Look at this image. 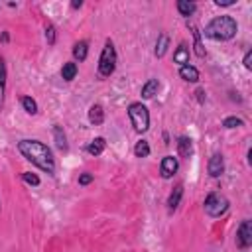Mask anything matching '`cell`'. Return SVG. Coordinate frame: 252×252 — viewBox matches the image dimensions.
I'll return each mask as SVG.
<instances>
[{
    "instance_id": "cell-1",
    "label": "cell",
    "mask_w": 252,
    "mask_h": 252,
    "mask_svg": "<svg viewBox=\"0 0 252 252\" xmlns=\"http://www.w3.org/2000/svg\"><path fill=\"white\" fill-rule=\"evenodd\" d=\"M16 148L22 154V158L28 159L32 165L39 167L47 175H55V158H53V152L49 150V146H45L39 140L24 138L16 144Z\"/></svg>"
},
{
    "instance_id": "cell-2",
    "label": "cell",
    "mask_w": 252,
    "mask_h": 252,
    "mask_svg": "<svg viewBox=\"0 0 252 252\" xmlns=\"http://www.w3.org/2000/svg\"><path fill=\"white\" fill-rule=\"evenodd\" d=\"M236 32H238V24L232 16H215L201 33L213 41H228L236 35Z\"/></svg>"
},
{
    "instance_id": "cell-3",
    "label": "cell",
    "mask_w": 252,
    "mask_h": 252,
    "mask_svg": "<svg viewBox=\"0 0 252 252\" xmlns=\"http://www.w3.org/2000/svg\"><path fill=\"white\" fill-rule=\"evenodd\" d=\"M116 63H118L116 47H114L112 39H106V41H104V47H102V51H100V57H98V65H96L98 77H102V79L110 77V75L116 71Z\"/></svg>"
},
{
    "instance_id": "cell-4",
    "label": "cell",
    "mask_w": 252,
    "mask_h": 252,
    "mask_svg": "<svg viewBox=\"0 0 252 252\" xmlns=\"http://www.w3.org/2000/svg\"><path fill=\"white\" fill-rule=\"evenodd\" d=\"M128 118L132 122V128L138 134H144L150 130V110L144 102H130L128 104Z\"/></svg>"
},
{
    "instance_id": "cell-5",
    "label": "cell",
    "mask_w": 252,
    "mask_h": 252,
    "mask_svg": "<svg viewBox=\"0 0 252 252\" xmlns=\"http://www.w3.org/2000/svg\"><path fill=\"white\" fill-rule=\"evenodd\" d=\"M228 207H230L228 199H226L224 195H220V193H209V195L205 197V203H203V209H205V213H207L211 219L222 217V215L228 211Z\"/></svg>"
},
{
    "instance_id": "cell-6",
    "label": "cell",
    "mask_w": 252,
    "mask_h": 252,
    "mask_svg": "<svg viewBox=\"0 0 252 252\" xmlns=\"http://www.w3.org/2000/svg\"><path fill=\"white\" fill-rule=\"evenodd\" d=\"M236 246L240 250H246L252 246V220L244 219L236 228Z\"/></svg>"
},
{
    "instance_id": "cell-7",
    "label": "cell",
    "mask_w": 252,
    "mask_h": 252,
    "mask_svg": "<svg viewBox=\"0 0 252 252\" xmlns=\"http://www.w3.org/2000/svg\"><path fill=\"white\" fill-rule=\"evenodd\" d=\"M179 169V159L175 156H163L159 163V175L163 179H171Z\"/></svg>"
},
{
    "instance_id": "cell-8",
    "label": "cell",
    "mask_w": 252,
    "mask_h": 252,
    "mask_svg": "<svg viewBox=\"0 0 252 252\" xmlns=\"http://www.w3.org/2000/svg\"><path fill=\"white\" fill-rule=\"evenodd\" d=\"M207 171H209V175L211 177H220L222 173H224V158H222V154H213L211 158H209V163H207Z\"/></svg>"
},
{
    "instance_id": "cell-9",
    "label": "cell",
    "mask_w": 252,
    "mask_h": 252,
    "mask_svg": "<svg viewBox=\"0 0 252 252\" xmlns=\"http://www.w3.org/2000/svg\"><path fill=\"white\" fill-rule=\"evenodd\" d=\"M181 197H183V183H177L175 187H173V191L169 193V197H167V213L169 215H173L177 209H179V203H181Z\"/></svg>"
},
{
    "instance_id": "cell-10",
    "label": "cell",
    "mask_w": 252,
    "mask_h": 252,
    "mask_svg": "<svg viewBox=\"0 0 252 252\" xmlns=\"http://www.w3.org/2000/svg\"><path fill=\"white\" fill-rule=\"evenodd\" d=\"M175 144H177V154H179V158L189 159V158L193 156V140H191L189 136H179Z\"/></svg>"
},
{
    "instance_id": "cell-11",
    "label": "cell",
    "mask_w": 252,
    "mask_h": 252,
    "mask_svg": "<svg viewBox=\"0 0 252 252\" xmlns=\"http://www.w3.org/2000/svg\"><path fill=\"white\" fill-rule=\"evenodd\" d=\"M189 30H191V35H193V51H195V55L197 57H205L207 55V51H205V45H203V41H201V30L195 26V24H189Z\"/></svg>"
},
{
    "instance_id": "cell-12",
    "label": "cell",
    "mask_w": 252,
    "mask_h": 252,
    "mask_svg": "<svg viewBox=\"0 0 252 252\" xmlns=\"http://www.w3.org/2000/svg\"><path fill=\"white\" fill-rule=\"evenodd\" d=\"M158 91H159V81H158V79H148V81L142 85L140 94H142L144 100H150V98H154V96L158 94Z\"/></svg>"
},
{
    "instance_id": "cell-13",
    "label": "cell",
    "mask_w": 252,
    "mask_h": 252,
    "mask_svg": "<svg viewBox=\"0 0 252 252\" xmlns=\"http://www.w3.org/2000/svg\"><path fill=\"white\" fill-rule=\"evenodd\" d=\"M53 140H55V146L59 152H67L69 144H67V134H65L63 126H59V124L53 126Z\"/></svg>"
},
{
    "instance_id": "cell-14",
    "label": "cell",
    "mask_w": 252,
    "mask_h": 252,
    "mask_svg": "<svg viewBox=\"0 0 252 252\" xmlns=\"http://www.w3.org/2000/svg\"><path fill=\"white\" fill-rule=\"evenodd\" d=\"M89 122L93 126H100L104 122V108H102V104H93L89 108Z\"/></svg>"
},
{
    "instance_id": "cell-15",
    "label": "cell",
    "mask_w": 252,
    "mask_h": 252,
    "mask_svg": "<svg viewBox=\"0 0 252 252\" xmlns=\"http://www.w3.org/2000/svg\"><path fill=\"white\" fill-rule=\"evenodd\" d=\"M175 8H177L179 16H183V18H191L197 12V4L195 2H189V0H177Z\"/></svg>"
},
{
    "instance_id": "cell-16",
    "label": "cell",
    "mask_w": 252,
    "mask_h": 252,
    "mask_svg": "<svg viewBox=\"0 0 252 252\" xmlns=\"http://www.w3.org/2000/svg\"><path fill=\"white\" fill-rule=\"evenodd\" d=\"M167 47H169V35L167 33H159L158 39H156V47H154V55L159 59L167 53Z\"/></svg>"
},
{
    "instance_id": "cell-17",
    "label": "cell",
    "mask_w": 252,
    "mask_h": 252,
    "mask_svg": "<svg viewBox=\"0 0 252 252\" xmlns=\"http://www.w3.org/2000/svg\"><path fill=\"white\" fill-rule=\"evenodd\" d=\"M87 55H89V41H87V39L77 41V43L73 45V57H75V61L83 63V61L87 59Z\"/></svg>"
},
{
    "instance_id": "cell-18",
    "label": "cell",
    "mask_w": 252,
    "mask_h": 252,
    "mask_svg": "<svg viewBox=\"0 0 252 252\" xmlns=\"http://www.w3.org/2000/svg\"><path fill=\"white\" fill-rule=\"evenodd\" d=\"M173 61L179 67L189 65V47H187V43H179V47L173 51Z\"/></svg>"
},
{
    "instance_id": "cell-19",
    "label": "cell",
    "mask_w": 252,
    "mask_h": 252,
    "mask_svg": "<svg viewBox=\"0 0 252 252\" xmlns=\"http://www.w3.org/2000/svg\"><path fill=\"white\" fill-rule=\"evenodd\" d=\"M179 77L187 83H197L199 81V69L193 65H183V67H179Z\"/></svg>"
},
{
    "instance_id": "cell-20",
    "label": "cell",
    "mask_w": 252,
    "mask_h": 252,
    "mask_svg": "<svg viewBox=\"0 0 252 252\" xmlns=\"http://www.w3.org/2000/svg\"><path fill=\"white\" fill-rule=\"evenodd\" d=\"M104 148H106V140L102 138V136H98V138H94V140H91L89 142V146H87V154H91V156H100L102 152H104Z\"/></svg>"
},
{
    "instance_id": "cell-21",
    "label": "cell",
    "mask_w": 252,
    "mask_h": 252,
    "mask_svg": "<svg viewBox=\"0 0 252 252\" xmlns=\"http://www.w3.org/2000/svg\"><path fill=\"white\" fill-rule=\"evenodd\" d=\"M6 79H8V71H6V61L0 55V110L4 106V94H6Z\"/></svg>"
},
{
    "instance_id": "cell-22",
    "label": "cell",
    "mask_w": 252,
    "mask_h": 252,
    "mask_svg": "<svg viewBox=\"0 0 252 252\" xmlns=\"http://www.w3.org/2000/svg\"><path fill=\"white\" fill-rule=\"evenodd\" d=\"M77 73H79V67H77L75 61L63 63V67H61V79H63V81H73V79L77 77Z\"/></svg>"
},
{
    "instance_id": "cell-23",
    "label": "cell",
    "mask_w": 252,
    "mask_h": 252,
    "mask_svg": "<svg viewBox=\"0 0 252 252\" xmlns=\"http://www.w3.org/2000/svg\"><path fill=\"white\" fill-rule=\"evenodd\" d=\"M150 144L146 142V140H138L136 142V146H134V156L136 158H148L150 156Z\"/></svg>"
},
{
    "instance_id": "cell-24",
    "label": "cell",
    "mask_w": 252,
    "mask_h": 252,
    "mask_svg": "<svg viewBox=\"0 0 252 252\" xmlns=\"http://www.w3.org/2000/svg\"><path fill=\"white\" fill-rule=\"evenodd\" d=\"M22 108L28 112V114H37V102L32 98V96H22Z\"/></svg>"
},
{
    "instance_id": "cell-25",
    "label": "cell",
    "mask_w": 252,
    "mask_h": 252,
    "mask_svg": "<svg viewBox=\"0 0 252 252\" xmlns=\"http://www.w3.org/2000/svg\"><path fill=\"white\" fill-rule=\"evenodd\" d=\"M222 126H224L226 130L240 128V126H244V120H242V118H238V116H226V118L222 120Z\"/></svg>"
},
{
    "instance_id": "cell-26",
    "label": "cell",
    "mask_w": 252,
    "mask_h": 252,
    "mask_svg": "<svg viewBox=\"0 0 252 252\" xmlns=\"http://www.w3.org/2000/svg\"><path fill=\"white\" fill-rule=\"evenodd\" d=\"M45 41H47V45H55V41H57V30L53 24L45 26Z\"/></svg>"
},
{
    "instance_id": "cell-27",
    "label": "cell",
    "mask_w": 252,
    "mask_h": 252,
    "mask_svg": "<svg viewBox=\"0 0 252 252\" xmlns=\"http://www.w3.org/2000/svg\"><path fill=\"white\" fill-rule=\"evenodd\" d=\"M22 179H24V183H28V185H32V187H37V185L41 183V179H39L35 173H32V171H24V173H22Z\"/></svg>"
},
{
    "instance_id": "cell-28",
    "label": "cell",
    "mask_w": 252,
    "mask_h": 252,
    "mask_svg": "<svg viewBox=\"0 0 252 252\" xmlns=\"http://www.w3.org/2000/svg\"><path fill=\"white\" fill-rule=\"evenodd\" d=\"M242 63H244V69H252V49H248L246 53H244V59H242Z\"/></svg>"
},
{
    "instance_id": "cell-29",
    "label": "cell",
    "mask_w": 252,
    "mask_h": 252,
    "mask_svg": "<svg viewBox=\"0 0 252 252\" xmlns=\"http://www.w3.org/2000/svg\"><path fill=\"white\" fill-rule=\"evenodd\" d=\"M91 181H93V173L85 171V173H81V175H79V185H89Z\"/></svg>"
},
{
    "instance_id": "cell-30",
    "label": "cell",
    "mask_w": 252,
    "mask_h": 252,
    "mask_svg": "<svg viewBox=\"0 0 252 252\" xmlns=\"http://www.w3.org/2000/svg\"><path fill=\"white\" fill-rule=\"evenodd\" d=\"M217 6H222V8H228V6H234L236 0H215Z\"/></svg>"
},
{
    "instance_id": "cell-31",
    "label": "cell",
    "mask_w": 252,
    "mask_h": 252,
    "mask_svg": "<svg viewBox=\"0 0 252 252\" xmlns=\"http://www.w3.org/2000/svg\"><path fill=\"white\" fill-rule=\"evenodd\" d=\"M205 94H207V93H205V89H197V91H195V96H197L199 104H203V102H205V98H207Z\"/></svg>"
},
{
    "instance_id": "cell-32",
    "label": "cell",
    "mask_w": 252,
    "mask_h": 252,
    "mask_svg": "<svg viewBox=\"0 0 252 252\" xmlns=\"http://www.w3.org/2000/svg\"><path fill=\"white\" fill-rule=\"evenodd\" d=\"M81 6H83V2H81V0H75V2H71V8H73V10H77V8H81Z\"/></svg>"
},
{
    "instance_id": "cell-33",
    "label": "cell",
    "mask_w": 252,
    "mask_h": 252,
    "mask_svg": "<svg viewBox=\"0 0 252 252\" xmlns=\"http://www.w3.org/2000/svg\"><path fill=\"white\" fill-rule=\"evenodd\" d=\"M0 39H2V41H8V39H10V35H8V32H4V33H2V37H0Z\"/></svg>"
},
{
    "instance_id": "cell-34",
    "label": "cell",
    "mask_w": 252,
    "mask_h": 252,
    "mask_svg": "<svg viewBox=\"0 0 252 252\" xmlns=\"http://www.w3.org/2000/svg\"><path fill=\"white\" fill-rule=\"evenodd\" d=\"M0 209H2V205H0Z\"/></svg>"
}]
</instances>
